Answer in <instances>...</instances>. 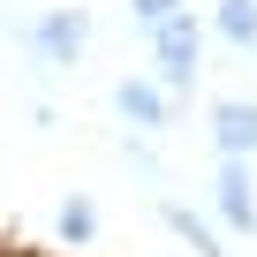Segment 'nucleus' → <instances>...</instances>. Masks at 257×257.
<instances>
[{"mask_svg": "<svg viewBox=\"0 0 257 257\" xmlns=\"http://www.w3.org/2000/svg\"><path fill=\"white\" fill-rule=\"evenodd\" d=\"M212 212H219V227H234V234L257 242V182H249L242 159H219V174H212Z\"/></svg>", "mask_w": 257, "mask_h": 257, "instance_id": "7ed1b4c3", "label": "nucleus"}, {"mask_svg": "<svg viewBox=\"0 0 257 257\" xmlns=\"http://www.w3.org/2000/svg\"><path fill=\"white\" fill-rule=\"evenodd\" d=\"M144 38H152V68H159L152 83H159V91L182 106V98L197 91V68H204V23L182 8V16H167L159 31H144Z\"/></svg>", "mask_w": 257, "mask_h": 257, "instance_id": "f03ea898", "label": "nucleus"}, {"mask_svg": "<svg viewBox=\"0 0 257 257\" xmlns=\"http://www.w3.org/2000/svg\"><path fill=\"white\" fill-rule=\"evenodd\" d=\"M53 227H61V242H68V249H91V242H98V204H91L83 189H68V197H61V219H53Z\"/></svg>", "mask_w": 257, "mask_h": 257, "instance_id": "6e6552de", "label": "nucleus"}, {"mask_svg": "<svg viewBox=\"0 0 257 257\" xmlns=\"http://www.w3.org/2000/svg\"><path fill=\"white\" fill-rule=\"evenodd\" d=\"M113 106H121V121L137 128V137H152V128L174 121V98H167L152 76H121V83H113Z\"/></svg>", "mask_w": 257, "mask_h": 257, "instance_id": "20e7f679", "label": "nucleus"}, {"mask_svg": "<svg viewBox=\"0 0 257 257\" xmlns=\"http://www.w3.org/2000/svg\"><path fill=\"white\" fill-rule=\"evenodd\" d=\"M8 46H23L31 68L46 76H68L91 46V8H76V0H61V8H38L31 23H8Z\"/></svg>", "mask_w": 257, "mask_h": 257, "instance_id": "f257e3e1", "label": "nucleus"}, {"mask_svg": "<svg viewBox=\"0 0 257 257\" xmlns=\"http://www.w3.org/2000/svg\"><path fill=\"white\" fill-rule=\"evenodd\" d=\"M159 219H167V227H174V242H182V249H189V257H234V249H227V242H219V227H212V219H204V212H189V204H182V197H159Z\"/></svg>", "mask_w": 257, "mask_h": 257, "instance_id": "423d86ee", "label": "nucleus"}, {"mask_svg": "<svg viewBox=\"0 0 257 257\" xmlns=\"http://www.w3.org/2000/svg\"><path fill=\"white\" fill-rule=\"evenodd\" d=\"M189 8V0H128V23H137V31H159L167 16H182Z\"/></svg>", "mask_w": 257, "mask_h": 257, "instance_id": "1a4fd4ad", "label": "nucleus"}, {"mask_svg": "<svg viewBox=\"0 0 257 257\" xmlns=\"http://www.w3.org/2000/svg\"><path fill=\"white\" fill-rule=\"evenodd\" d=\"M212 38L234 53H257V0H219L212 8Z\"/></svg>", "mask_w": 257, "mask_h": 257, "instance_id": "0eeeda50", "label": "nucleus"}, {"mask_svg": "<svg viewBox=\"0 0 257 257\" xmlns=\"http://www.w3.org/2000/svg\"><path fill=\"white\" fill-rule=\"evenodd\" d=\"M212 144H219V159H257V106L249 98H212Z\"/></svg>", "mask_w": 257, "mask_h": 257, "instance_id": "39448f33", "label": "nucleus"}]
</instances>
